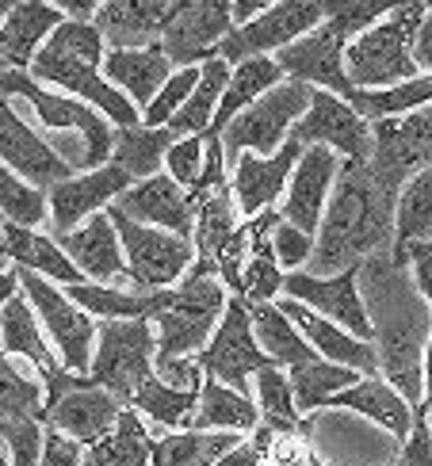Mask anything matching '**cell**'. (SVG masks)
<instances>
[{
    "instance_id": "obj_26",
    "label": "cell",
    "mask_w": 432,
    "mask_h": 466,
    "mask_svg": "<svg viewBox=\"0 0 432 466\" xmlns=\"http://www.w3.org/2000/svg\"><path fill=\"white\" fill-rule=\"evenodd\" d=\"M57 248L73 260V268L88 276L92 283L111 287V279H127V257H123V241L115 233L108 210L104 215H92L81 229L66 233V238H54Z\"/></svg>"
},
{
    "instance_id": "obj_13",
    "label": "cell",
    "mask_w": 432,
    "mask_h": 466,
    "mask_svg": "<svg viewBox=\"0 0 432 466\" xmlns=\"http://www.w3.org/2000/svg\"><path fill=\"white\" fill-rule=\"evenodd\" d=\"M195 363H200L203 379H214L230 386V390H238L245 398L249 386H252V375L264 371V367H276L257 344V333H252V318H249V302L242 295H230L226 302V314L219 321V329H214L211 344L203 348L200 356H195Z\"/></svg>"
},
{
    "instance_id": "obj_28",
    "label": "cell",
    "mask_w": 432,
    "mask_h": 466,
    "mask_svg": "<svg viewBox=\"0 0 432 466\" xmlns=\"http://www.w3.org/2000/svg\"><path fill=\"white\" fill-rule=\"evenodd\" d=\"M172 73L176 69L169 66V57L157 46H149V50H108L104 54L108 85L119 88L139 111H146L157 100V92L169 85Z\"/></svg>"
},
{
    "instance_id": "obj_57",
    "label": "cell",
    "mask_w": 432,
    "mask_h": 466,
    "mask_svg": "<svg viewBox=\"0 0 432 466\" xmlns=\"http://www.w3.org/2000/svg\"><path fill=\"white\" fill-rule=\"evenodd\" d=\"M8 264H12V260H8V245H5V229H0V276H5V271H12Z\"/></svg>"
},
{
    "instance_id": "obj_49",
    "label": "cell",
    "mask_w": 432,
    "mask_h": 466,
    "mask_svg": "<svg viewBox=\"0 0 432 466\" xmlns=\"http://www.w3.org/2000/svg\"><path fill=\"white\" fill-rule=\"evenodd\" d=\"M276 440H280V436L272 432L268 424H261V429H257V432H249L230 455H222L219 466H268L272 448H276Z\"/></svg>"
},
{
    "instance_id": "obj_52",
    "label": "cell",
    "mask_w": 432,
    "mask_h": 466,
    "mask_svg": "<svg viewBox=\"0 0 432 466\" xmlns=\"http://www.w3.org/2000/svg\"><path fill=\"white\" fill-rule=\"evenodd\" d=\"M81 462H85L81 443L46 429V443H43V459H38V466H81Z\"/></svg>"
},
{
    "instance_id": "obj_5",
    "label": "cell",
    "mask_w": 432,
    "mask_h": 466,
    "mask_svg": "<svg viewBox=\"0 0 432 466\" xmlns=\"http://www.w3.org/2000/svg\"><path fill=\"white\" fill-rule=\"evenodd\" d=\"M226 302L230 295L219 279V271L207 260H195L188 276L169 290V306L149 321L157 333V360H153L157 371L176 360L200 356L226 314Z\"/></svg>"
},
{
    "instance_id": "obj_2",
    "label": "cell",
    "mask_w": 432,
    "mask_h": 466,
    "mask_svg": "<svg viewBox=\"0 0 432 466\" xmlns=\"http://www.w3.org/2000/svg\"><path fill=\"white\" fill-rule=\"evenodd\" d=\"M398 191L383 184L371 165H341L337 184L325 207V218L314 245L310 276H337L395 245Z\"/></svg>"
},
{
    "instance_id": "obj_32",
    "label": "cell",
    "mask_w": 432,
    "mask_h": 466,
    "mask_svg": "<svg viewBox=\"0 0 432 466\" xmlns=\"http://www.w3.org/2000/svg\"><path fill=\"white\" fill-rule=\"evenodd\" d=\"M249 318H252V333H257L261 352H264L272 363H276V367H283V371L322 360V356L303 340V333L294 329V321L280 309V302L249 306Z\"/></svg>"
},
{
    "instance_id": "obj_53",
    "label": "cell",
    "mask_w": 432,
    "mask_h": 466,
    "mask_svg": "<svg viewBox=\"0 0 432 466\" xmlns=\"http://www.w3.org/2000/svg\"><path fill=\"white\" fill-rule=\"evenodd\" d=\"M409 54H414L417 73H432V5H428L421 27H417V35H414V46H409Z\"/></svg>"
},
{
    "instance_id": "obj_25",
    "label": "cell",
    "mask_w": 432,
    "mask_h": 466,
    "mask_svg": "<svg viewBox=\"0 0 432 466\" xmlns=\"http://www.w3.org/2000/svg\"><path fill=\"white\" fill-rule=\"evenodd\" d=\"M280 309L294 321V329L303 333V340H306L322 360L337 363V367H348V371H356V375H364V379H367V375H379V352H375V344H367V340H360V337H352L348 329L318 318V314H314V309H306L303 302L280 299Z\"/></svg>"
},
{
    "instance_id": "obj_15",
    "label": "cell",
    "mask_w": 432,
    "mask_h": 466,
    "mask_svg": "<svg viewBox=\"0 0 432 466\" xmlns=\"http://www.w3.org/2000/svg\"><path fill=\"white\" fill-rule=\"evenodd\" d=\"M322 19H325V8L310 5V0L268 5V12H261L252 24L233 27L226 35V43L219 46V57L230 66H242V62H249V57H276L291 43H299L303 35H310Z\"/></svg>"
},
{
    "instance_id": "obj_6",
    "label": "cell",
    "mask_w": 432,
    "mask_h": 466,
    "mask_svg": "<svg viewBox=\"0 0 432 466\" xmlns=\"http://www.w3.org/2000/svg\"><path fill=\"white\" fill-rule=\"evenodd\" d=\"M428 5H395L379 24L360 31L345 50V73L356 92H386L417 76L414 66V35L421 27Z\"/></svg>"
},
{
    "instance_id": "obj_60",
    "label": "cell",
    "mask_w": 432,
    "mask_h": 466,
    "mask_svg": "<svg viewBox=\"0 0 432 466\" xmlns=\"http://www.w3.org/2000/svg\"><path fill=\"white\" fill-rule=\"evenodd\" d=\"M0 466H12V459H8V451L0 448Z\"/></svg>"
},
{
    "instance_id": "obj_42",
    "label": "cell",
    "mask_w": 432,
    "mask_h": 466,
    "mask_svg": "<svg viewBox=\"0 0 432 466\" xmlns=\"http://www.w3.org/2000/svg\"><path fill=\"white\" fill-rule=\"evenodd\" d=\"M252 390H257V410H261V424H268L276 436L299 432L310 417L299 413L291 394V379L283 367H264V371L252 375Z\"/></svg>"
},
{
    "instance_id": "obj_30",
    "label": "cell",
    "mask_w": 432,
    "mask_h": 466,
    "mask_svg": "<svg viewBox=\"0 0 432 466\" xmlns=\"http://www.w3.org/2000/svg\"><path fill=\"white\" fill-rule=\"evenodd\" d=\"M0 229H5V245H8V260H12V268H19V271H35V276L54 279V283H62V287L85 283V276L73 268V260L66 257L62 248H57L54 238H46V233H38V229L12 226V222H0Z\"/></svg>"
},
{
    "instance_id": "obj_9",
    "label": "cell",
    "mask_w": 432,
    "mask_h": 466,
    "mask_svg": "<svg viewBox=\"0 0 432 466\" xmlns=\"http://www.w3.org/2000/svg\"><path fill=\"white\" fill-rule=\"evenodd\" d=\"M314 104V88L299 81H283L280 88H272L261 96L252 107H245L238 119L222 130V153L233 165L242 153H257V157H276L283 142L291 138V127L303 119Z\"/></svg>"
},
{
    "instance_id": "obj_4",
    "label": "cell",
    "mask_w": 432,
    "mask_h": 466,
    "mask_svg": "<svg viewBox=\"0 0 432 466\" xmlns=\"http://www.w3.org/2000/svg\"><path fill=\"white\" fill-rule=\"evenodd\" d=\"M325 19L310 35H303L299 43H291L287 50L276 54V66L283 69L287 81H299L310 88H322L341 96L345 104L356 100L348 73H345V50L360 31L395 8V5H322Z\"/></svg>"
},
{
    "instance_id": "obj_56",
    "label": "cell",
    "mask_w": 432,
    "mask_h": 466,
    "mask_svg": "<svg viewBox=\"0 0 432 466\" xmlns=\"http://www.w3.org/2000/svg\"><path fill=\"white\" fill-rule=\"evenodd\" d=\"M425 394H432V344L425 352Z\"/></svg>"
},
{
    "instance_id": "obj_21",
    "label": "cell",
    "mask_w": 432,
    "mask_h": 466,
    "mask_svg": "<svg viewBox=\"0 0 432 466\" xmlns=\"http://www.w3.org/2000/svg\"><path fill=\"white\" fill-rule=\"evenodd\" d=\"M303 157V146L287 138L283 149L276 157H257V153H242L238 161H233V177H230V187H233V203H238V215L245 222L261 218L264 210H272L287 184H291V172Z\"/></svg>"
},
{
    "instance_id": "obj_59",
    "label": "cell",
    "mask_w": 432,
    "mask_h": 466,
    "mask_svg": "<svg viewBox=\"0 0 432 466\" xmlns=\"http://www.w3.org/2000/svg\"><path fill=\"white\" fill-rule=\"evenodd\" d=\"M8 12H12V5H0V27H5V19H8Z\"/></svg>"
},
{
    "instance_id": "obj_3",
    "label": "cell",
    "mask_w": 432,
    "mask_h": 466,
    "mask_svg": "<svg viewBox=\"0 0 432 466\" xmlns=\"http://www.w3.org/2000/svg\"><path fill=\"white\" fill-rule=\"evenodd\" d=\"M104 38L92 24H77V19H66L57 27L43 50L35 54L31 62V76L38 85H54V88H66L73 96H81V104L96 107L115 130H130L142 123V111L134 107L119 88L108 85L104 76Z\"/></svg>"
},
{
    "instance_id": "obj_37",
    "label": "cell",
    "mask_w": 432,
    "mask_h": 466,
    "mask_svg": "<svg viewBox=\"0 0 432 466\" xmlns=\"http://www.w3.org/2000/svg\"><path fill=\"white\" fill-rule=\"evenodd\" d=\"M242 440L238 432H172L153 443L149 466H219Z\"/></svg>"
},
{
    "instance_id": "obj_39",
    "label": "cell",
    "mask_w": 432,
    "mask_h": 466,
    "mask_svg": "<svg viewBox=\"0 0 432 466\" xmlns=\"http://www.w3.org/2000/svg\"><path fill=\"white\" fill-rule=\"evenodd\" d=\"M46 386L35 375L19 371L12 356H0V440L19 420H43Z\"/></svg>"
},
{
    "instance_id": "obj_50",
    "label": "cell",
    "mask_w": 432,
    "mask_h": 466,
    "mask_svg": "<svg viewBox=\"0 0 432 466\" xmlns=\"http://www.w3.org/2000/svg\"><path fill=\"white\" fill-rule=\"evenodd\" d=\"M398 268H409V279H414L417 295L425 299V306L432 309V241H414L402 248V257L395 260Z\"/></svg>"
},
{
    "instance_id": "obj_45",
    "label": "cell",
    "mask_w": 432,
    "mask_h": 466,
    "mask_svg": "<svg viewBox=\"0 0 432 466\" xmlns=\"http://www.w3.org/2000/svg\"><path fill=\"white\" fill-rule=\"evenodd\" d=\"M200 69H203V66H200ZM200 69H176V73L169 76V85L157 92V100L142 111V127H153V130L169 127L172 115L188 104V96L195 92V85H200Z\"/></svg>"
},
{
    "instance_id": "obj_14",
    "label": "cell",
    "mask_w": 432,
    "mask_h": 466,
    "mask_svg": "<svg viewBox=\"0 0 432 466\" xmlns=\"http://www.w3.org/2000/svg\"><path fill=\"white\" fill-rule=\"evenodd\" d=\"M371 138H375V149H371L367 161L371 172L383 184L402 191L409 177L432 168V104L421 111L398 115V119L371 123Z\"/></svg>"
},
{
    "instance_id": "obj_19",
    "label": "cell",
    "mask_w": 432,
    "mask_h": 466,
    "mask_svg": "<svg viewBox=\"0 0 432 466\" xmlns=\"http://www.w3.org/2000/svg\"><path fill=\"white\" fill-rule=\"evenodd\" d=\"M127 187H134V180L115 161H108L104 168H92V172H81V177H69L62 184L46 187L54 238H66V233L81 229L85 218L104 215L111 203H119V196Z\"/></svg>"
},
{
    "instance_id": "obj_55",
    "label": "cell",
    "mask_w": 432,
    "mask_h": 466,
    "mask_svg": "<svg viewBox=\"0 0 432 466\" xmlns=\"http://www.w3.org/2000/svg\"><path fill=\"white\" fill-rule=\"evenodd\" d=\"M19 290V268H12V271H5V276H0V309L8 306V299L15 295Z\"/></svg>"
},
{
    "instance_id": "obj_18",
    "label": "cell",
    "mask_w": 432,
    "mask_h": 466,
    "mask_svg": "<svg viewBox=\"0 0 432 466\" xmlns=\"http://www.w3.org/2000/svg\"><path fill=\"white\" fill-rule=\"evenodd\" d=\"M233 31V12L226 0H203V5H176L172 19L165 24L157 50L169 57V66L200 69L219 57V46Z\"/></svg>"
},
{
    "instance_id": "obj_33",
    "label": "cell",
    "mask_w": 432,
    "mask_h": 466,
    "mask_svg": "<svg viewBox=\"0 0 432 466\" xmlns=\"http://www.w3.org/2000/svg\"><path fill=\"white\" fill-rule=\"evenodd\" d=\"M211 429H226V432H238L249 436L261 429V410L257 401L230 390V386L203 379V390H200V410H195L191 420V432H211Z\"/></svg>"
},
{
    "instance_id": "obj_58",
    "label": "cell",
    "mask_w": 432,
    "mask_h": 466,
    "mask_svg": "<svg viewBox=\"0 0 432 466\" xmlns=\"http://www.w3.org/2000/svg\"><path fill=\"white\" fill-rule=\"evenodd\" d=\"M421 413L428 420V432H432V394H425V405H421Z\"/></svg>"
},
{
    "instance_id": "obj_36",
    "label": "cell",
    "mask_w": 432,
    "mask_h": 466,
    "mask_svg": "<svg viewBox=\"0 0 432 466\" xmlns=\"http://www.w3.org/2000/svg\"><path fill=\"white\" fill-rule=\"evenodd\" d=\"M287 379H291V394H294L299 413L303 417H314L318 410H325V405L337 398L341 390L356 386L364 375L348 371V367L329 363V360H314V363H303V367H291Z\"/></svg>"
},
{
    "instance_id": "obj_24",
    "label": "cell",
    "mask_w": 432,
    "mask_h": 466,
    "mask_svg": "<svg viewBox=\"0 0 432 466\" xmlns=\"http://www.w3.org/2000/svg\"><path fill=\"white\" fill-rule=\"evenodd\" d=\"M176 5L169 0H111L96 8L92 27L100 31L108 50H149L157 46Z\"/></svg>"
},
{
    "instance_id": "obj_11",
    "label": "cell",
    "mask_w": 432,
    "mask_h": 466,
    "mask_svg": "<svg viewBox=\"0 0 432 466\" xmlns=\"http://www.w3.org/2000/svg\"><path fill=\"white\" fill-rule=\"evenodd\" d=\"M108 218H111L115 233H119V241H123L127 279L134 283V290H172L191 271V264H195V245L191 241L134 222V218L123 215V210H115V203L108 207Z\"/></svg>"
},
{
    "instance_id": "obj_20",
    "label": "cell",
    "mask_w": 432,
    "mask_h": 466,
    "mask_svg": "<svg viewBox=\"0 0 432 466\" xmlns=\"http://www.w3.org/2000/svg\"><path fill=\"white\" fill-rule=\"evenodd\" d=\"M337 172H341V157L325 146H310L303 149L299 165L291 172V184H287V196H283V222H291L294 229L310 233L318 241V229L325 218V207L333 196V184H337Z\"/></svg>"
},
{
    "instance_id": "obj_22",
    "label": "cell",
    "mask_w": 432,
    "mask_h": 466,
    "mask_svg": "<svg viewBox=\"0 0 432 466\" xmlns=\"http://www.w3.org/2000/svg\"><path fill=\"white\" fill-rule=\"evenodd\" d=\"M0 165H8L15 177H24L27 184L43 187V191L77 177L73 165H66L24 119H19L5 96H0Z\"/></svg>"
},
{
    "instance_id": "obj_17",
    "label": "cell",
    "mask_w": 432,
    "mask_h": 466,
    "mask_svg": "<svg viewBox=\"0 0 432 466\" xmlns=\"http://www.w3.org/2000/svg\"><path fill=\"white\" fill-rule=\"evenodd\" d=\"M283 299L303 302L318 318L348 329L352 337L375 344V329H371L367 306L360 295V264L337 271V276H310V271H291L283 276Z\"/></svg>"
},
{
    "instance_id": "obj_38",
    "label": "cell",
    "mask_w": 432,
    "mask_h": 466,
    "mask_svg": "<svg viewBox=\"0 0 432 466\" xmlns=\"http://www.w3.org/2000/svg\"><path fill=\"white\" fill-rule=\"evenodd\" d=\"M414 241H432V168L417 172V177H409L406 187L398 191L390 260H398L402 248L414 245Z\"/></svg>"
},
{
    "instance_id": "obj_8",
    "label": "cell",
    "mask_w": 432,
    "mask_h": 466,
    "mask_svg": "<svg viewBox=\"0 0 432 466\" xmlns=\"http://www.w3.org/2000/svg\"><path fill=\"white\" fill-rule=\"evenodd\" d=\"M157 333L149 321H96V356L88 379L127 405L157 375Z\"/></svg>"
},
{
    "instance_id": "obj_48",
    "label": "cell",
    "mask_w": 432,
    "mask_h": 466,
    "mask_svg": "<svg viewBox=\"0 0 432 466\" xmlns=\"http://www.w3.org/2000/svg\"><path fill=\"white\" fill-rule=\"evenodd\" d=\"M0 443H5L12 466H38V459H43V443H46V429H43V420H19L5 432Z\"/></svg>"
},
{
    "instance_id": "obj_34",
    "label": "cell",
    "mask_w": 432,
    "mask_h": 466,
    "mask_svg": "<svg viewBox=\"0 0 432 466\" xmlns=\"http://www.w3.org/2000/svg\"><path fill=\"white\" fill-rule=\"evenodd\" d=\"M176 146V134L169 127L153 130V127H130V130H115V149H111V161L119 165L134 184L161 177L169 149Z\"/></svg>"
},
{
    "instance_id": "obj_40",
    "label": "cell",
    "mask_w": 432,
    "mask_h": 466,
    "mask_svg": "<svg viewBox=\"0 0 432 466\" xmlns=\"http://www.w3.org/2000/svg\"><path fill=\"white\" fill-rule=\"evenodd\" d=\"M153 443L157 440L146 432L139 413L123 410L115 432L96 443V448H88L81 466H149L153 462Z\"/></svg>"
},
{
    "instance_id": "obj_7",
    "label": "cell",
    "mask_w": 432,
    "mask_h": 466,
    "mask_svg": "<svg viewBox=\"0 0 432 466\" xmlns=\"http://www.w3.org/2000/svg\"><path fill=\"white\" fill-rule=\"evenodd\" d=\"M35 375L46 386L43 429L62 432L81 443V448H96V443L115 432L127 405L100 390L88 375H73L66 367H50V371H35Z\"/></svg>"
},
{
    "instance_id": "obj_1",
    "label": "cell",
    "mask_w": 432,
    "mask_h": 466,
    "mask_svg": "<svg viewBox=\"0 0 432 466\" xmlns=\"http://www.w3.org/2000/svg\"><path fill=\"white\" fill-rule=\"evenodd\" d=\"M360 295L375 329L379 375L421 410L425 405V352L432 344V309L417 295L409 271L379 252L360 264Z\"/></svg>"
},
{
    "instance_id": "obj_51",
    "label": "cell",
    "mask_w": 432,
    "mask_h": 466,
    "mask_svg": "<svg viewBox=\"0 0 432 466\" xmlns=\"http://www.w3.org/2000/svg\"><path fill=\"white\" fill-rule=\"evenodd\" d=\"M386 466H432V432H428V420H425L421 410H417V420H414V432H409V440L402 443L398 455Z\"/></svg>"
},
{
    "instance_id": "obj_23",
    "label": "cell",
    "mask_w": 432,
    "mask_h": 466,
    "mask_svg": "<svg viewBox=\"0 0 432 466\" xmlns=\"http://www.w3.org/2000/svg\"><path fill=\"white\" fill-rule=\"evenodd\" d=\"M115 210H123L127 218L142 222V226L176 233V238H184V241H191V233H195V199L169 172L127 187L119 203H115Z\"/></svg>"
},
{
    "instance_id": "obj_47",
    "label": "cell",
    "mask_w": 432,
    "mask_h": 466,
    "mask_svg": "<svg viewBox=\"0 0 432 466\" xmlns=\"http://www.w3.org/2000/svg\"><path fill=\"white\" fill-rule=\"evenodd\" d=\"M268 245H272V252H276V260H280V268H287V276L291 271H299L303 264H310L314 260V241L310 233H303V229H294L291 222H276L272 226V233H268Z\"/></svg>"
},
{
    "instance_id": "obj_46",
    "label": "cell",
    "mask_w": 432,
    "mask_h": 466,
    "mask_svg": "<svg viewBox=\"0 0 432 466\" xmlns=\"http://www.w3.org/2000/svg\"><path fill=\"white\" fill-rule=\"evenodd\" d=\"M203 165H207V138L203 134H195V138H180L165 157V172L184 191H195V184H200V177H203Z\"/></svg>"
},
{
    "instance_id": "obj_41",
    "label": "cell",
    "mask_w": 432,
    "mask_h": 466,
    "mask_svg": "<svg viewBox=\"0 0 432 466\" xmlns=\"http://www.w3.org/2000/svg\"><path fill=\"white\" fill-rule=\"evenodd\" d=\"M203 390V386H200ZM200 390H176V386L161 382V379H149L139 394H134L130 410L134 413H146L153 424L161 429H172V432H191V420H195V410H200Z\"/></svg>"
},
{
    "instance_id": "obj_35",
    "label": "cell",
    "mask_w": 432,
    "mask_h": 466,
    "mask_svg": "<svg viewBox=\"0 0 432 466\" xmlns=\"http://www.w3.org/2000/svg\"><path fill=\"white\" fill-rule=\"evenodd\" d=\"M230 73L233 66L222 62V57H214V62H207L200 69V85H195V92L188 96V104L172 115L169 130L176 134V142L180 138H195V134H207L214 115H219V104L226 96V85H230Z\"/></svg>"
},
{
    "instance_id": "obj_29",
    "label": "cell",
    "mask_w": 432,
    "mask_h": 466,
    "mask_svg": "<svg viewBox=\"0 0 432 466\" xmlns=\"http://www.w3.org/2000/svg\"><path fill=\"white\" fill-rule=\"evenodd\" d=\"M0 356L24 360L35 371H50V367H62V360L54 356V348L38 325L35 306L27 302L24 290H15L8 299V306L0 309Z\"/></svg>"
},
{
    "instance_id": "obj_12",
    "label": "cell",
    "mask_w": 432,
    "mask_h": 466,
    "mask_svg": "<svg viewBox=\"0 0 432 466\" xmlns=\"http://www.w3.org/2000/svg\"><path fill=\"white\" fill-rule=\"evenodd\" d=\"M19 290L35 306L38 325L50 337V348L57 352L66 371L88 375L92 356H96V321L85 314L81 306H73L66 299L62 287H54L50 279L35 276V271H19Z\"/></svg>"
},
{
    "instance_id": "obj_10",
    "label": "cell",
    "mask_w": 432,
    "mask_h": 466,
    "mask_svg": "<svg viewBox=\"0 0 432 466\" xmlns=\"http://www.w3.org/2000/svg\"><path fill=\"white\" fill-rule=\"evenodd\" d=\"M0 96L12 100V96H24V100L35 107L38 123L46 130H77L85 138V168H104L111 161V149H115V127L104 119L96 107L73 100V96H54L50 88H43L31 73H19V69H5L0 73Z\"/></svg>"
},
{
    "instance_id": "obj_27",
    "label": "cell",
    "mask_w": 432,
    "mask_h": 466,
    "mask_svg": "<svg viewBox=\"0 0 432 466\" xmlns=\"http://www.w3.org/2000/svg\"><path fill=\"white\" fill-rule=\"evenodd\" d=\"M325 410H348V413H360L367 420H375L379 429H386L390 436L398 440V448L409 440V432H414V420H417V410L383 375L360 379L356 386H348V390H341L337 398H333Z\"/></svg>"
},
{
    "instance_id": "obj_31",
    "label": "cell",
    "mask_w": 432,
    "mask_h": 466,
    "mask_svg": "<svg viewBox=\"0 0 432 466\" xmlns=\"http://www.w3.org/2000/svg\"><path fill=\"white\" fill-rule=\"evenodd\" d=\"M287 81L283 69L276 66V57H249V62L233 66L230 73V85H226V96L219 104V115H214V123L207 130V138H222V130L238 119V115L245 107H252L261 100V96H268L272 88H280Z\"/></svg>"
},
{
    "instance_id": "obj_43",
    "label": "cell",
    "mask_w": 432,
    "mask_h": 466,
    "mask_svg": "<svg viewBox=\"0 0 432 466\" xmlns=\"http://www.w3.org/2000/svg\"><path fill=\"white\" fill-rule=\"evenodd\" d=\"M428 104H432V73H417L414 81L386 88V92H356V100H352V107H356L367 123L398 119V115L421 111Z\"/></svg>"
},
{
    "instance_id": "obj_44",
    "label": "cell",
    "mask_w": 432,
    "mask_h": 466,
    "mask_svg": "<svg viewBox=\"0 0 432 466\" xmlns=\"http://www.w3.org/2000/svg\"><path fill=\"white\" fill-rule=\"evenodd\" d=\"M0 222L35 229L50 222V199L43 187L27 184L24 177H15L8 165H0Z\"/></svg>"
},
{
    "instance_id": "obj_16",
    "label": "cell",
    "mask_w": 432,
    "mask_h": 466,
    "mask_svg": "<svg viewBox=\"0 0 432 466\" xmlns=\"http://www.w3.org/2000/svg\"><path fill=\"white\" fill-rule=\"evenodd\" d=\"M291 138L303 149L325 146L337 153V157H345V165H367L371 149H375L371 123L352 104H345L341 96L322 92V88H314V104L303 119L291 127Z\"/></svg>"
},
{
    "instance_id": "obj_54",
    "label": "cell",
    "mask_w": 432,
    "mask_h": 466,
    "mask_svg": "<svg viewBox=\"0 0 432 466\" xmlns=\"http://www.w3.org/2000/svg\"><path fill=\"white\" fill-rule=\"evenodd\" d=\"M230 12H233V27H245L261 12H268V5H264V0H238V5H230Z\"/></svg>"
}]
</instances>
